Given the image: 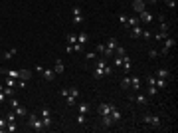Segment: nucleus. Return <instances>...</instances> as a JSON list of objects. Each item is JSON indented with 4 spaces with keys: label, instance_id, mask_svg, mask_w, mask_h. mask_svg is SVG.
<instances>
[{
    "label": "nucleus",
    "instance_id": "obj_1",
    "mask_svg": "<svg viewBox=\"0 0 178 133\" xmlns=\"http://www.w3.org/2000/svg\"><path fill=\"white\" fill-rule=\"evenodd\" d=\"M28 123L32 125V129H34V131H38V133L46 129V127H44V123H42V117H40L38 113H30L28 115Z\"/></svg>",
    "mask_w": 178,
    "mask_h": 133
},
{
    "label": "nucleus",
    "instance_id": "obj_2",
    "mask_svg": "<svg viewBox=\"0 0 178 133\" xmlns=\"http://www.w3.org/2000/svg\"><path fill=\"white\" fill-rule=\"evenodd\" d=\"M162 42H164V44H162V50H160V56H166L170 48L176 46V38H172V36H166V38H164Z\"/></svg>",
    "mask_w": 178,
    "mask_h": 133
},
{
    "label": "nucleus",
    "instance_id": "obj_3",
    "mask_svg": "<svg viewBox=\"0 0 178 133\" xmlns=\"http://www.w3.org/2000/svg\"><path fill=\"white\" fill-rule=\"evenodd\" d=\"M40 117H42L44 127H52V111L48 109V107H42V109H40Z\"/></svg>",
    "mask_w": 178,
    "mask_h": 133
},
{
    "label": "nucleus",
    "instance_id": "obj_4",
    "mask_svg": "<svg viewBox=\"0 0 178 133\" xmlns=\"http://www.w3.org/2000/svg\"><path fill=\"white\" fill-rule=\"evenodd\" d=\"M155 20V14H150L149 10H143V12H139V22H143V24H150Z\"/></svg>",
    "mask_w": 178,
    "mask_h": 133
},
{
    "label": "nucleus",
    "instance_id": "obj_5",
    "mask_svg": "<svg viewBox=\"0 0 178 133\" xmlns=\"http://www.w3.org/2000/svg\"><path fill=\"white\" fill-rule=\"evenodd\" d=\"M99 125H101V129H109L113 125V119H111V115H99Z\"/></svg>",
    "mask_w": 178,
    "mask_h": 133
},
{
    "label": "nucleus",
    "instance_id": "obj_6",
    "mask_svg": "<svg viewBox=\"0 0 178 133\" xmlns=\"http://www.w3.org/2000/svg\"><path fill=\"white\" fill-rule=\"evenodd\" d=\"M0 74H4L8 78H14V80H20V70H8V68H0Z\"/></svg>",
    "mask_w": 178,
    "mask_h": 133
},
{
    "label": "nucleus",
    "instance_id": "obj_7",
    "mask_svg": "<svg viewBox=\"0 0 178 133\" xmlns=\"http://www.w3.org/2000/svg\"><path fill=\"white\" fill-rule=\"evenodd\" d=\"M129 100L131 101H135V103H139V105H146V95H143V93H135V95H129Z\"/></svg>",
    "mask_w": 178,
    "mask_h": 133
},
{
    "label": "nucleus",
    "instance_id": "obj_8",
    "mask_svg": "<svg viewBox=\"0 0 178 133\" xmlns=\"http://www.w3.org/2000/svg\"><path fill=\"white\" fill-rule=\"evenodd\" d=\"M111 113V103H99L97 105V115H109Z\"/></svg>",
    "mask_w": 178,
    "mask_h": 133
},
{
    "label": "nucleus",
    "instance_id": "obj_9",
    "mask_svg": "<svg viewBox=\"0 0 178 133\" xmlns=\"http://www.w3.org/2000/svg\"><path fill=\"white\" fill-rule=\"evenodd\" d=\"M133 10H135L137 14L143 12V10H146V2L145 0H133Z\"/></svg>",
    "mask_w": 178,
    "mask_h": 133
},
{
    "label": "nucleus",
    "instance_id": "obj_10",
    "mask_svg": "<svg viewBox=\"0 0 178 133\" xmlns=\"http://www.w3.org/2000/svg\"><path fill=\"white\" fill-rule=\"evenodd\" d=\"M155 76L160 78V80H168V78H170V70H168V68H158Z\"/></svg>",
    "mask_w": 178,
    "mask_h": 133
},
{
    "label": "nucleus",
    "instance_id": "obj_11",
    "mask_svg": "<svg viewBox=\"0 0 178 133\" xmlns=\"http://www.w3.org/2000/svg\"><path fill=\"white\" fill-rule=\"evenodd\" d=\"M77 111L83 113V115H89V113H91V105H89L87 101H81V103L77 105Z\"/></svg>",
    "mask_w": 178,
    "mask_h": 133
},
{
    "label": "nucleus",
    "instance_id": "obj_12",
    "mask_svg": "<svg viewBox=\"0 0 178 133\" xmlns=\"http://www.w3.org/2000/svg\"><path fill=\"white\" fill-rule=\"evenodd\" d=\"M111 119H113V123H119V121H121V111L117 109V107H115V105H111Z\"/></svg>",
    "mask_w": 178,
    "mask_h": 133
},
{
    "label": "nucleus",
    "instance_id": "obj_13",
    "mask_svg": "<svg viewBox=\"0 0 178 133\" xmlns=\"http://www.w3.org/2000/svg\"><path fill=\"white\" fill-rule=\"evenodd\" d=\"M77 44L87 46V44H89V34L87 32H79V34H77Z\"/></svg>",
    "mask_w": 178,
    "mask_h": 133
},
{
    "label": "nucleus",
    "instance_id": "obj_14",
    "mask_svg": "<svg viewBox=\"0 0 178 133\" xmlns=\"http://www.w3.org/2000/svg\"><path fill=\"white\" fill-rule=\"evenodd\" d=\"M131 90L133 91H139V90H141V78H139V76H133L131 78Z\"/></svg>",
    "mask_w": 178,
    "mask_h": 133
},
{
    "label": "nucleus",
    "instance_id": "obj_15",
    "mask_svg": "<svg viewBox=\"0 0 178 133\" xmlns=\"http://www.w3.org/2000/svg\"><path fill=\"white\" fill-rule=\"evenodd\" d=\"M42 76H44V80H48V81H54V80H56V71L48 68V70H44V71H42Z\"/></svg>",
    "mask_w": 178,
    "mask_h": 133
},
{
    "label": "nucleus",
    "instance_id": "obj_16",
    "mask_svg": "<svg viewBox=\"0 0 178 133\" xmlns=\"http://www.w3.org/2000/svg\"><path fill=\"white\" fill-rule=\"evenodd\" d=\"M123 70H125V71H131V68H133V64H131V58H129V56H127V54H125V56H123Z\"/></svg>",
    "mask_w": 178,
    "mask_h": 133
},
{
    "label": "nucleus",
    "instance_id": "obj_17",
    "mask_svg": "<svg viewBox=\"0 0 178 133\" xmlns=\"http://www.w3.org/2000/svg\"><path fill=\"white\" fill-rule=\"evenodd\" d=\"M63 70H66V66H63V62H61L60 58L56 60V66H54V71H56V76L57 74H63Z\"/></svg>",
    "mask_w": 178,
    "mask_h": 133
},
{
    "label": "nucleus",
    "instance_id": "obj_18",
    "mask_svg": "<svg viewBox=\"0 0 178 133\" xmlns=\"http://www.w3.org/2000/svg\"><path fill=\"white\" fill-rule=\"evenodd\" d=\"M141 32H143L141 24H137V26H133V28H131V38H141Z\"/></svg>",
    "mask_w": 178,
    "mask_h": 133
},
{
    "label": "nucleus",
    "instance_id": "obj_19",
    "mask_svg": "<svg viewBox=\"0 0 178 133\" xmlns=\"http://www.w3.org/2000/svg\"><path fill=\"white\" fill-rule=\"evenodd\" d=\"M16 54H18V50H16V48H10L8 52H4V56H2V58H4L6 62H8V60H12V58L16 56Z\"/></svg>",
    "mask_w": 178,
    "mask_h": 133
},
{
    "label": "nucleus",
    "instance_id": "obj_20",
    "mask_svg": "<svg viewBox=\"0 0 178 133\" xmlns=\"http://www.w3.org/2000/svg\"><path fill=\"white\" fill-rule=\"evenodd\" d=\"M137 24H141L139 22V16H133V18H127V28H133V26H137Z\"/></svg>",
    "mask_w": 178,
    "mask_h": 133
},
{
    "label": "nucleus",
    "instance_id": "obj_21",
    "mask_svg": "<svg viewBox=\"0 0 178 133\" xmlns=\"http://www.w3.org/2000/svg\"><path fill=\"white\" fill-rule=\"evenodd\" d=\"M166 36H168V32H156V34H152V38H155L156 42H162Z\"/></svg>",
    "mask_w": 178,
    "mask_h": 133
},
{
    "label": "nucleus",
    "instance_id": "obj_22",
    "mask_svg": "<svg viewBox=\"0 0 178 133\" xmlns=\"http://www.w3.org/2000/svg\"><path fill=\"white\" fill-rule=\"evenodd\" d=\"M2 84H4V86H8V87H16V80H14V78H8V76L4 78V81H2Z\"/></svg>",
    "mask_w": 178,
    "mask_h": 133
},
{
    "label": "nucleus",
    "instance_id": "obj_23",
    "mask_svg": "<svg viewBox=\"0 0 178 133\" xmlns=\"http://www.w3.org/2000/svg\"><path fill=\"white\" fill-rule=\"evenodd\" d=\"M146 95H156L158 93V87L156 86H146V91H145Z\"/></svg>",
    "mask_w": 178,
    "mask_h": 133
},
{
    "label": "nucleus",
    "instance_id": "obj_24",
    "mask_svg": "<svg viewBox=\"0 0 178 133\" xmlns=\"http://www.w3.org/2000/svg\"><path fill=\"white\" fill-rule=\"evenodd\" d=\"M30 78H32L30 70H20V80H30Z\"/></svg>",
    "mask_w": 178,
    "mask_h": 133
},
{
    "label": "nucleus",
    "instance_id": "obj_25",
    "mask_svg": "<svg viewBox=\"0 0 178 133\" xmlns=\"http://www.w3.org/2000/svg\"><path fill=\"white\" fill-rule=\"evenodd\" d=\"M166 86H168V80H160V78H156V87H158V90H164Z\"/></svg>",
    "mask_w": 178,
    "mask_h": 133
},
{
    "label": "nucleus",
    "instance_id": "obj_26",
    "mask_svg": "<svg viewBox=\"0 0 178 133\" xmlns=\"http://www.w3.org/2000/svg\"><path fill=\"white\" fill-rule=\"evenodd\" d=\"M149 125H152L155 129H158V127H160V119L156 117V115H152V117H150V123H149Z\"/></svg>",
    "mask_w": 178,
    "mask_h": 133
},
{
    "label": "nucleus",
    "instance_id": "obj_27",
    "mask_svg": "<svg viewBox=\"0 0 178 133\" xmlns=\"http://www.w3.org/2000/svg\"><path fill=\"white\" fill-rule=\"evenodd\" d=\"M26 113H28V109H26L24 105H18V107H16V115H20V117H24Z\"/></svg>",
    "mask_w": 178,
    "mask_h": 133
},
{
    "label": "nucleus",
    "instance_id": "obj_28",
    "mask_svg": "<svg viewBox=\"0 0 178 133\" xmlns=\"http://www.w3.org/2000/svg\"><path fill=\"white\" fill-rule=\"evenodd\" d=\"M77 123H79V125H87V115L77 113Z\"/></svg>",
    "mask_w": 178,
    "mask_h": 133
},
{
    "label": "nucleus",
    "instance_id": "obj_29",
    "mask_svg": "<svg viewBox=\"0 0 178 133\" xmlns=\"http://www.w3.org/2000/svg\"><path fill=\"white\" fill-rule=\"evenodd\" d=\"M16 129H18V127H16L14 121H8V123H6V131H8V133H14Z\"/></svg>",
    "mask_w": 178,
    "mask_h": 133
},
{
    "label": "nucleus",
    "instance_id": "obj_30",
    "mask_svg": "<svg viewBox=\"0 0 178 133\" xmlns=\"http://www.w3.org/2000/svg\"><path fill=\"white\" fill-rule=\"evenodd\" d=\"M121 87L123 90H131V78H125V80L121 81Z\"/></svg>",
    "mask_w": 178,
    "mask_h": 133
},
{
    "label": "nucleus",
    "instance_id": "obj_31",
    "mask_svg": "<svg viewBox=\"0 0 178 133\" xmlns=\"http://www.w3.org/2000/svg\"><path fill=\"white\" fill-rule=\"evenodd\" d=\"M93 76H95V78H105V76H107V74H105V70H101V68H95Z\"/></svg>",
    "mask_w": 178,
    "mask_h": 133
},
{
    "label": "nucleus",
    "instance_id": "obj_32",
    "mask_svg": "<svg viewBox=\"0 0 178 133\" xmlns=\"http://www.w3.org/2000/svg\"><path fill=\"white\" fill-rule=\"evenodd\" d=\"M146 86H156V76H146Z\"/></svg>",
    "mask_w": 178,
    "mask_h": 133
},
{
    "label": "nucleus",
    "instance_id": "obj_33",
    "mask_svg": "<svg viewBox=\"0 0 178 133\" xmlns=\"http://www.w3.org/2000/svg\"><path fill=\"white\" fill-rule=\"evenodd\" d=\"M75 42H77V34H67V44H71V46H73Z\"/></svg>",
    "mask_w": 178,
    "mask_h": 133
},
{
    "label": "nucleus",
    "instance_id": "obj_34",
    "mask_svg": "<svg viewBox=\"0 0 178 133\" xmlns=\"http://www.w3.org/2000/svg\"><path fill=\"white\" fill-rule=\"evenodd\" d=\"M85 60H97V52H85Z\"/></svg>",
    "mask_w": 178,
    "mask_h": 133
},
{
    "label": "nucleus",
    "instance_id": "obj_35",
    "mask_svg": "<svg viewBox=\"0 0 178 133\" xmlns=\"http://www.w3.org/2000/svg\"><path fill=\"white\" fill-rule=\"evenodd\" d=\"M113 64H115L117 68H121L123 66V58L121 56H113Z\"/></svg>",
    "mask_w": 178,
    "mask_h": 133
},
{
    "label": "nucleus",
    "instance_id": "obj_36",
    "mask_svg": "<svg viewBox=\"0 0 178 133\" xmlns=\"http://www.w3.org/2000/svg\"><path fill=\"white\" fill-rule=\"evenodd\" d=\"M141 38L150 40V38H152V32H150V30H143V32H141Z\"/></svg>",
    "mask_w": 178,
    "mask_h": 133
},
{
    "label": "nucleus",
    "instance_id": "obj_37",
    "mask_svg": "<svg viewBox=\"0 0 178 133\" xmlns=\"http://www.w3.org/2000/svg\"><path fill=\"white\" fill-rule=\"evenodd\" d=\"M66 103L69 105V107H73V105L77 103V100H75V97H71V95H67V97H66Z\"/></svg>",
    "mask_w": 178,
    "mask_h": 133
},
{
    "label": "nucleus",
    "instance_id": "obj_38",
    "mask_svg": "<svg viewBox=\"0 0 178 133\" xmlns=\"http://www.w3.org/2000/svg\"><path fill=\"white\" fill-rule=\"evenodd\" d=\"M170 30V24L166 22V20H164V22H160V32H168Z\"/></svg>",
    "mask_w": 178,
    "mask_h": 133
},
{
    "label": "nucleus",
    "instance_id": "obj_39",
    "mask_svg": "<svg viewBox=\"0 0 178 133\" xmlns=\"http://www.w3.org/2000/svg\"><path fill=\"white\" fill-rule=\"evenodd\" d=\"M149 58H150V60H155V58H158V50H155V48H150V50H149Z\"/></svg>",
    "mask_w": 178,
    "mask_h": 133
},
{
    "label": "nucleus",
    "instance_id": "obj_40",
    "mask_svg": "<svg viewBox=\"0 0 178 133\" xmlns=\"http://www.w3.org/2000/svg\"><path fill=\"white\" fill-rule=\"evenodd\" d=\"M83 50H85V46H81V44H77V42H75V44H73V52H77V54H81V52H83Z\"/></svg>",
    "mask_w": 178,
    "mask_h": 133
},
{
    "label": "nucleus",
    "instance_id": "obj_41",
    "mask_svg": "<svg viewBox=\"0 0 178 133\" xmlns=\"http://www.w3.org/2000/svg\"><path fill=\"white\" fill-rule=\"evenodd\" d=\"M115 54H117V56H121V58H123V56H125L127 52H125V48H123V46H117V48H115Z\"/></svg>",
    "mask_w": 178,
    "mask_h": 133
},
{
    "label": "nucleus",
    "instance_id": "obj_42",
    "mask_svg": "<svg viewBox=\"0 0 178 133\" xmlns=\"http://www.w3.org/2000/svg\"><path fill=\"white\" fill-rule=\"evenodd\" d=\"M95 52L103 56V52H105V44H97V46H95Z\"/></svg>",
    "mask_w": 178,
    "mask_h": 133
},
{
    "label": "nucleus",
    "instance_id": "obj_43",
    "mask_svg": "<svg viewBox=\"0 0 178 133\" xmlns=\"http://www.w3.org/2000/svg\"><path fill=\"white\" fill-rule=\"evenodd\" d=\"M6 123H8V121H6V117H0V133L6 131Z\"/></svg>",
    "mask_w": 178,
    "mask_h": 133
},
{
    "label": "nucleus",
    "instance_id": "obj_44",
    "mask_svg": "<svg viewBox=\"0 0 178 133\" xmlns=\"http://www.w3.org/2000/svg\"><path fill=\"white\" fill-rule=\"evenodd\" d=\"M69 95L77 100V97H79V91H77V87H69Z\"/></svg>",
    "mask_w": 178,
    "mask_h": 133
},
{
    "label": "nucleus",
    "instance_id": "obj_45",
    "mask_svg": "<svg viewBox=\"0 0 178 133\" xmlns=\"http://www.w3.org/2000/svg\"><path fill=\"white\" fill-rule=\"evenodd\" d=\"M73 24H75V26H77V24H83V16H81V14L73 16Z\"/></svg>",
    "mask_w": 178,
    "mask_h": 133
},
{
    "label": "nucleus",
    "instance_id": "obj_46",
    "mask_svg": "<svg viewBox=\"0 0 178 133\" xmlns=\"http://www.w3.org/2000/svg\"><path fill=\"white\" fill-rule=\"evenodd\" d=\"M164 4H166V6H168V8H176V0H164Z\"/></svg>",
    "mask_w": 178,
    "mask_h": 133
},
{
    "label": "nucleus",
    "instance_id": "obj_47",
    "mask_svg": "<svg viewBox=\"0 0 178 133\" xmlns=\"http://www.w3.org/2000/svg\"><path fill=\"white\" fill-rule=\"evenodd\" d=\"M10 105H12V107H14V109H16V107H18V105H20L18 97H12V100H10Z\"/></svg>",
    "mask_w": 178,
    "mask_h": 133
},
{
    "label": "nucleus",
    "instance_id": "obj_48",
    "mask_svg": "<svg viewBox=\"0 0 178 133\" xmlns=\"http://www.w3.org/2000/svg\"><path fill=\"white\" fill-rule=\"evenodd\" d=\"M150 117H152V113H145V115H143V121L149 125V123H150Z\"/></svg>",
    "mask_w": 178,
    "mask_h": 133
},
{
    "label": "nucleus",
    "instance_id": "obj_49",
    "mask_svg": "<svg viewBox=\"0 0 178 133\" xmlns=\"http://www.w3.org/2000/svg\"><path fill=\"white\" fill-rule=\"evenodd\" d=\"M119 22L125 26V24H127V16H125V14H119Z\"/></svg>",
    "mask_w": 178,
    "mask_h": 133
},
{
    "label": "nucleus",
    "instance_id": "obj_50",
    "mask_svg": "<svg viewBox=\"0 0 178 133\" xmlns=\"http://www.w3.org/2000/svg\"><path fill=\"white\" fill-rule=\"evenodd\" d=\"M61 95H63V97H67V95H69V90H67V87H61V91H60Z\"/></svg>",
    "mask_w": 178,
    "mask_h": 133
},
{
    "label": "nucleus",
    "instance_id": "obj_51",
    "mask_svg": "<svg viewBox=\"0 0 178 133\" xmlns=\"http://www.w3.org/2000/svg\"><path fill=\"white\" fill-rule=\"evenodd\" d=\"M6 121H16V115L14 113H8V115H6Z\"/></svg>",
    "mask_w": 178,
    "mask_h": 133
},
{
    "label": "nucleus",
    "instance_id": "obj_52",
    "mask_svg": "<svg viewBox=\"0 0 178 133\" xmlns=\"http://www.w3.org/2000/svg\"><path fill=\"white\" fill-rule=\"evenodd\" d=\"M66 52L67 54H73V46H71V44H67V46H66Z\"/></svg>",
    "mask_w": 178,
    "mask_h": 133
},
{
    "label": "nucleus",
    "instance_id": "obj_53",
    "mask_svg": "<svg viewBox=\"0 0 178 133\" xmlns=\"http://www.w3.org/2000/svg\"><path fill=\"white\" fill-rule=\"evenodd\" d=\"M6 101V95H4V91H0V103H4Z\"/></svg>",
    "mask_w": 178,
    "mask_h": 133
},
{
    "label": "nucleus",
    "instance_id": "obj_54",
    "mask_svg": "<svg viewBox=\"0 0 178 133\" xmlns=\"http://www.w3.org/2000/svg\"><path fill=\"white\" fill-rule=\"evenodd\" d=\"M146 4H158V0H145Z\"/></svg>",
    "mask_w": 178,
    "mask_h": 133
},
{
    "label": "nucleus",
    "instance_id": "obj_55",
    "mask_svg": "<svg viewBox=\"0 0 178 133\" xmlns=\"http://www.w3.org/2000/svg\"><path fill=\"white\" fill-rule=\"evenodd\" d=\"M2 90H4V84H2V81H0V91H2Z\"/></svg>",
    "mask_w": 178,
    "mask_h": 133
}]
</instances>
